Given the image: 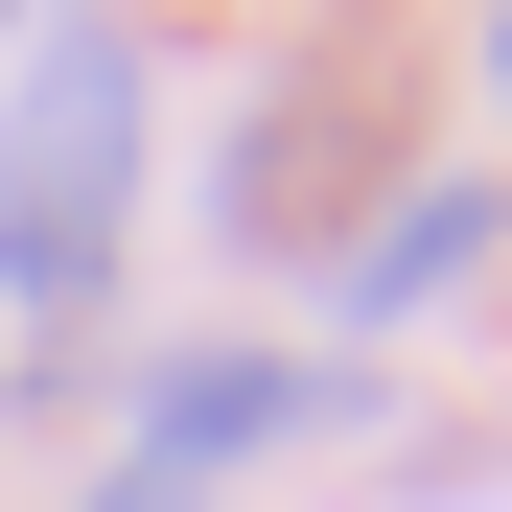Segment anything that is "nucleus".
Wrapping results in <instances>:
<instances>
[{
    "mask_svg": "<svg viewBox=\"0 0 512 512\" xmlns=\"http://www.w3.org/2000/svg\"><path fill=\"white\" fill-rule=\"evenodd\" d=\"M117 187H140V47L70 24V47L24 70V117H0V303H94Z\"/></svg>",
    "mask_w": 512,
    "mask_h": 512,
    "instance_id": "obj_1",
    "label": "nucleus"
},
{
    "mask_svg": "<svg viewBox=\"0 0 512 512\" xmlns=\"http://www.w3.org/2000/svg\"><path fill=\"white\" fill-rule=\"evenodd\" d=\"M94 512H187V489H163V466H117V489H94Z\"/></svg>",
    "mask_w": 512,
    "mask_h": 512,
    "instance_id": "obj_2",
    "label": "nucleus"
}]
</instances>
